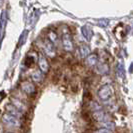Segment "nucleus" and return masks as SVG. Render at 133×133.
Segmentation results:
<instances>
[{
    "mask_svg": "<svg viewBox=\"0 0 133 133\" xmlns=\"http://www.w3.org/2000/svg\"><path fill=\"white\" fill-rule=\"evenodd\" d=\"M95 68V72L97 74H99L101 76H105L109 73V65L107 63H104V62H98V64L94 67Z\"/></svg>",
    "mask_w": 133,
    "mask_h": 133,
    "instance_id": "6e6552de",
    "label": "nucleus"
},
{
    "mask_svg": "<svg viewBox=\"0 0 133 133\" xmlns=\"http://www.w3.org/2000/svg\"><path fill=\"white\" fill-rule=\"evenodd\" d=\"M6 111L7 113L11 114V115H13V116L17 117V118H21L22 115H23V113L20 111L18 108H16V107L14 106L12 103H9V104L6 105Z\"/></svg>",
    "mask_w": 133,
    "mask_h": 133,
    "instance_id": "1a4fd4ad",
    "label": "nucleus"
},
{
    "mask_svg": "<svg viewBox=\"0 0 133 133\" xmlns=\"http://www.w3.org/2000/svg\"><path fill=\"white\" fill-rule=\"evenodd\" d=\"M11 103H12L16 108H18L22 113H24V112L26 111L27 108H26V106H25V104H24V103H22L20 100L16 99V98H12V99H11Z\"/></svg>",
    "mask_w": 133,
    "mask_h": 133,
    "instance_id": "ddd939ff",
    "label": "nucleus"
},
{
    "mask_svg": "<svg viewBox=\"0 0 133 133\" xmlns=\"http://www.w3.org/2000/svg\"><path fill=\"white\" fill-rule=\"evenodd\" d=\"M62 46L63 49L67 51V52H71L73 51L74 45H73V41L71 39V36L69 35V33H64L62 36Z\"/></svg>",
    "mask_w": 133,
    "mask_h": 133,
    "instance_id": "7ed1b4c3",
    "label": "nucleus"
},
{
    "mask_svg": "<svg viewBox=\"0 0 133 133\" xmlns=\"http://www.w3.org/2000/svg\"><path fill=\"white\" fill-rule=\"evenodd\" d=\"M82 33H83V36H84L88 41L91 39V37H92V35H93L91 29L88 28V27H83V28H82Z\"/></svg>",
    "mask_w": 133,
    "mask_h": 133,
    "instance_id": "2eb2a0df",
    "label": "nucleus"
},
{
    "mask_svg": "<svg viewBox=\"0 0 133 133\" xmlns=\"http://www.w3.org/2000/svg\"><path fill=\"white\" fill-rule=\"evenodd\" d=\"M49 38H50V41L53 43V44H55V42H56V39H57V35L54 33V32H50L49 33Z\"/></svg>",
    "mask_w": 133,
    "mask_h": 133,
    "instance_id": "6ab92c4d",
    "label": "nucleus"
},
{
    "mask_svg": "<svg viewBox=\"0 0 133 133\" xmlns=\"http://www.w3.org/2000/svg\"><path fill=\"white\" fill-rule=\"evenodd\" d=\"M99 125H100V128H106V129L112 130V131H114V129H115V127H116L115 123L112 122L111 120L105 121V122H101V123H99Z\"/></svg>",
    "mask_w": 133,
    "mask_h": 133,
    "instance_id": "4468645a",
    "label": "nucleus"
},
{
    "mask_svg": "<svg viewBox=\"0 0 133 133\" xmlns=\"http://www.w3.org/2000/svg\"><path fill=\"white\" fill-rule=\"evenodd\" d=\"M113 94V90L111 88V85L110 84H105L103 86H101L97 92V95H98V98H99L102 102H107L109 101L111 96Z\"/></svg>",
    "mask_w": 133,
    "mask_h": 133,
    "instance_id": "f03ea898",
    "label": "nucleus"
},
{
    "mask_svg": "<svg viewBox=\"0 0 133 133\" xmlns=\"http://www.w3.org/2000/svg\"><path fill=\"white\" fill-rule=\"evenodd\" d=\"M117 74H118L120 78H122L124 76V66L121 62H119L118 65H117Z\"/></svg>",
    "mask_w": 133,
    "mask_h": 133,
    "instance_id": "f3484780",
    "label": "nucleus"
},
{
    "mask_svg": "<svg viewBox=\"0 0 133 133\" xmlns=\"http://www.w3.org/2000/svg\"><path fill=\"white\" fill-rule=\"evenodd\" d=\"M86 64L89 67H95L98 64V56L95 53H91L86 58Z\"/></svg>",
    "mask_w": 133,
    "mask_h": 133,
    "instance_id": "9d476101",
    "label": "nucleus"
},
{
    "mask_svg": "<svg viewBox=\"0 0 133 133\" xmlns=\"http://www.w3.org/2000/svg\"><path fill=\"white\" fill-rule=\"evenodd\" d=\"M79 53L80 56L82 58H87L90 54H91V50H90V47L86 45V44H82L79 47Z\"/></svg>",
    "mask_w": 133,
    "mask_h": 133,
    "instance_id": "9b49d317",
    "label": "nucleus"
},
{
    "mask_svg": "<svg viewBox=\"0 0 133 133\" xmlns=\"http://www.w3.org/2000/svg\"><path fill=\"white\" fill-rule=\"evenodd\" d=\"M4 133H14V132H10V131H7V132H4Z\"/></svg>",
    "mask_w": 133,
    "mask_h": 133,
    "instance_id": "aec40b11",
    "label": "nucleus"
},
{
    "mask_svg": "<svg viewBox=\"0 0 133 133\" xmlns=\"http://www.w3.org/2000/svg\"><path fill=\"white\" fill-rule=\"evenodd\" d=\"M93 133H114V132L112 130H109V129H106V128H98Z\"/></svg>",
    "mask_w": 133,
    "mask_h": 133,
    "instance_id": "a211bd4d",
    "label": "nucleus"
},
{
    "mask_svg": "<svg viewBox=\"0 0 133 133\" xmlns=\"http://www.w3.org/2000/svg\"><path fill=\"white\" fill-rule=\"evenodd\" d=\"M92 117L95 121H97L98 123L101 122H105V121H109L110 120V115L108 114V112H106L105 110H98L95 111L92 113Z\"/></svg>",
    "mask_w": 133,
    "mask_h": 133,
    "instance_id": "39448f33",
    "label": "nucleus"
},
{
    "mask_svg": "<svg viewBox=\"0 0 133 133\" xmlns=\"http://www.w3.org/2000/svg\"><path fill=\"white\" fill-rule=\"evenodd\" d=\"M2 123L8 128H19L21 125L20 118H17L9 113H4L2 115Z\"/></svg>",
    "mask_w": 133,
    "mask_h": 133,
    "instance_id": "f257e3e1",
    "label": "nucleus"
},
{
    "mask_svg": "<svg viewBox=\"0 0 133 133\" xmlns=\"http://www.w3.org/2000/svg\"><path fill=\"white\" fill-rule=\"evenodd\" d=\"M42 73H43V72H42L40 69L34 70L33 72L31 73V79H32V81L35 82V83H39V82H41L42 79H43V75H42Z\"/></svg>",
    "mask_w": 133,
    "mask_h": 133,
    "instance_id": "f8f14e48",
    "label": "nucleus"
},
{
    "mask_svg": "<svg viewBox=\"0 0 133 133\" xmlns=\"http://www.w3.org/2000/svg\"><path fill=\"white\" fill-rule=\"evenodd\" d=\"M44 53L50 58H54L56 56V48L55 45L50 41V40H45L44 41Z\"/></svg>",
    "mask_w": 133,
    "mask_h": 133,
    "instance_id": "20e7f679",
    "label": "nucleus"
},
{
    "mask_svg": "<svg viewBox=\"0 0 133 133\" xmlns=\"http://www.w3.org/2000/svg\"><path fill=\"white\" fill-rule=\"evenodd\" d=\"M20 88L27 95H32V94L35 93V86L30 81H23L20 85Z\"/></svg>",
    "mask_w": 133,
    "mask_h": 133,
    "instance_id": "423d86ee",
    "label": "nucleus"
},
{
    "mask_svg": "<svg viewBox=\"0 0 133 133\" xmlns=\"http://www.w3.org/2000/svg\"><path fill=\"white\" fill-rule=\"evenodd\" d=\"M38 67L39 69L43 72V73H47L48 70H49V63H48V60L45 57L44 54H39L38 56Z\"/></svg>",
    "mask_w": 133,
    "mask_h": 133,
    "instance_id": "0eeeda50",
    "label": "nucleus"
},
{
    "mask_svg": "<svg viewBox=\"0 0 133 133\" xmlns=\"http://www.w3.org/2000/svg\"><path fill=\"white\" fill-rule=\"evenodd\" d=\"M90 109L95 112V111H98V110H102V105L98 103V102H96V101H92L91 103H90Z\"/></svg>",
    "mask_w": 133,
    "mask_h": 133,
    "instance_id": "dca6fc26",
    "label": "nucleus"
}]
</instances>
